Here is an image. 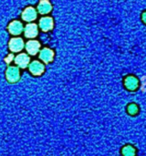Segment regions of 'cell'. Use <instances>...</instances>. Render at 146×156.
I'll use <instances>...</instances> for the list:
<instances>
[{
	"instance_id": "obj_6",
	"label": "cell",
	"mask_w": 146,
	"mask_h": 156,
	"mask_svg": "<svg viewBox=\"0 0 146 156\" xmlns=\"http://www.w3.org/2000/svg\"><path fill=\"white\" fill-rule=\"evenodd\" d=\"M14 61H15L17 68L26 69L30 64V58L26 53H19L17 56H16Z\"/></svg>"
},
{
	"instance_id": "obj_8",
	"label": "cell",
	"mask_w": 146,
	"mask_h": 156,
	"mask_svg": "<svg viewBox=\"0 0 146 156\" xmlns=\"http://www.w3.org/2000/svg\"><path fill=\"white\" fill-rule=\"evenodd\" d=\"M8 32L13 35V36H18L20 35L23 31H24V27L23 24L18 21V20H13L12 22L9 23L8 27H7Z\"/></svg>"
},
{
	"instance_id": "obj_4",
	"label": "cell",
	"mask_w": 146,
	"mask_h": 156,
	"mask_svg": "<svg viewBox=\"0 0 146 156\" xmlns=\"http://www.w3.org/2000/svg\"><path fill=\"white\" fill-rule=\"evenodd\" d=\"M37 16V11L32 6L26 7L24 9V11L22 12V15H21L22 19L26 22H28V23L36 20Z\"/></svg>"
},
{
	"instance_id": "obj_10",
	"label": "cell",
	"mask_w": 146,
	"mask_h": 156,
	"mask_svg": "<svg viewBox=\"0 0 146 156\" xmlns=\"http://www.w3.org/2000/svg\"><path fill=\"white\" fill-rule=\"evenodd\" d=\"M54 56H55L54 51L49 48H44L39 51V58L45 64L50 63L53 60Z\"/></svg>"
},
{
	"instance_id": "obj_16",
	"label": "cell",
	"mask_w": 146,
	"mask_h": 156,
	"mask_svg": "<svg viewBox=\"0 0 146 156\" xmlns=\"http://www.w3.org/2000/svg\"><path fill=\"white\" fill-rule=\"evenodd\" d=\"M142 20L144 21V24H146V11H144V12L142 14Z\"/></svg>"
},
{
	"instance_id": "obj_11",
	"label": "cell",
	"mask_w": 146,
	"mask_h": 156,
	"mask_svg": "<svg viewBox=\"0 0 146 156\" xmlns=\"http://www.w3.org/2000/svg\"><path fill=\"white\" fill-rule=\"evenodd\" d=\"M124 86L128 90L134 91L139 87V80L134 75H129L124 79Z\"/></svg>"
},
{
	"instance_id": "obj_15",
	"label": "cell",
	"mask_w": 146,
	"mask_h": 156,
	"mask_svg": "<svg viewBox=\"0 0 146 156\" xmlns=\"http://www.w3.org/2000/svg\"><path fill=\"white\" fill-rule=\"evenodd\" d=\"M13 59H15V57H14V55L13 54H9L5 58V61L7 63V64H9Z\"/></svg>"
},
{
	"instance_id": "obj_3",
	"label": "cell",
	"mask_w": 146,
	"mask_h": 156,
	"mask_svg": "<svg viewBox=\"0 0 146 156\" xmlns=\"http://www.w3.org/2000/svg\"><path fill=\"white\" fill-rule=\"evenodd\" d=\"M28 69L32 75L41 76L45 71V65L38 60H33L32 62H30L28 66Z\"/></svg>"
},
{
	"instance_id": "obj_5",
	"label": "cell",
	"mask_w": 146,
	"mask_h": 156,
	"mask_svg": "<svg viewBox=\"0 0 146 156\" xmlns=\"http://www.w3.org/2000/svg\"><path fill=\"white\" fill-rule=\"evenodd\" d=\"M38 27L43 32H48L54 27V20L51 16H43L39 19Z\"/></svg>"
},
{
	"instance_id": "obj_2",
	"label": "cell",
	"mask_w": 146,
	"mask_h": 156,
	"mask_svg": "<svg viewBox=\"0 0 146 156\" xmlns=\"http://www.w3.org/2000/svg\"><path fill=\"white\" fill-rule=\"evenodd\" d=\"M25 46L26 45H25L23 38L18 37H12L8 42V48H9L10 51H12V52H20L23 50Z\"/></svg>"
},
{
	"instance_id": "obj_9",
	"label": "cell",
	"mask_w": 146,
	"mask_h": 156,
	"mask_svg": "<svg viewBox=\"0 0 146 156\" xmlns=\"http://www.w3.org/2000/svg\"><path fill=\"white\" fill-rule=\"evenodd\" d=\"M40 47H41V44L39 43V41L32 39V40H29L26 43L25 48L29 55L35 56L40 51Z\"/></svg>"
},
{
	"instance_id": "obj_14",
	"label": "cell",
	"mask_w": 146,
	"mask_h": 156,
	"mask_svg": "<svg viewBox=\"0 0 146 156\" xmlns=\"http://www.w3.org/2000/svg\"><path fill=\"white\" fill-rule=\"evenodd\" d=\"M127 112L132 115V116H134L136 114H138L139 112V107L137 104L135 103H130L128 106H127Z\"/></svg>"
},
{
	"instance_id": "obj_7",
	"label": "cell",
	"mask_w": 146,
	"mask_h": 156,
	"mask_svg": "<svg viewBox=\"0 0 146 156\" xmlns=\"http://www.w3.org/2000/svg\"><path fill=\"white\" fill-rule=\"evenodd\" d=\"M24 35L27 38H35L38 35V27L35 23H28L24 27Z\"/></svg>"
},
{
	"instance_id": "obj_12",
	"label": "cell",
	"mask_w": 146,
	"mask_h": 156,
	"mask_svg": "<svg viewBox=\"0 0 146 156\" xmlns=\"http://www.w3.org/2000/svg\"><path fill=\"white\" fill-rule=\"evenodd\" d=\"M52 10V5L48 0H42L37 5V12L41 15H47Z\"/></svg>"
},
{
	"instance_id": "obj_1",
	"label": "cell",
	"mask_w": 146,
	"mask_h": 156,
	"mask_svg": "<svg viewBox=\"0 0 146 156\" xmlns=\"http://www.w3.org/2000/svg\"><path fill=\"white\" fill-rule=\"evenodd\" d=\"M5 78L9 83H16L20 80V70L16 66H9L5 71Z\"/></svg>"
},
{
	"instance_id": "obj_13",
	"label": "cell",
	"mask_w": 146,
	"mask_h": 156,
	"mask_svg": "<svg viewBox=\"0 0 146 156\" xmlns=\"http://www.w3.org/2000/svg\"><path fill=\"white\" fill-rule=\"evenodd\" d=\"M123 156H135L136 155V149L133 145H125L122 149Z\"/></svg>"
}]
</instances>
